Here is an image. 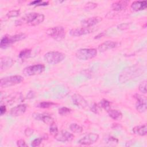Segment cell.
Returning a JSON list of instances; mask_svg holds the SVG:
<instances>
[{
	"label": "cell",
	"instance_id": "22",
	"mask_svg": "<svg viewBox=\"0 0 147 147\" xmlns=\"http://www.w3.org/2000/svg\"><path fill=\"white\" fill-rule=\"evenodd\" d=\"M133 131L136 134L144 136L147 133V126L146 124L136 126L133 128Z\"/></svg>",
	"mask_w": 147,
	"mask_h": 147
},
{
	"label": "cell",
	"instance_id": "15",
	"mask_svg": "<svg viewBox=\"0 0 147 147\" xmlns=\"http://www.w3.org/2000/svg\"><path fill=\"white\" fill-rule=\"evenodd\" d=\"M14 61L10 57L3 56L0 59V69L1 71H3L10 68L14 64Z\"/></svg>",
	"mask_w": 147,
	"mask_h": 147
},
{
	"label": "cell",
	"instance_id": "13",
	"mask_svg": "<svg viewBox=\"0 0 147 147\" xmlns=\"http://www.w3.org/2000/svg\"><path fill=\"white\" fill-rule=\"evenodd\" d=\"M72 100L73 103L79 108L85 109L88 106L87 101L80 94H75L73 95L72 96Z\"/></svg>",
	"mask_w": 147,
	"mask_h": 147
},
{
	"label": "cell",
	"instance_id": "9",
	"mask_svg": "<svg viewBox=\"0 0 147 147\" xmlns=\"http://www.w3.org/2000/svg\"><path fill=\"white\" fill-rule=\"evenodd\" d=\"M134 98L136 99V109L137 111L141 113L145 112L147 106L146 96L137 94L134 95Z\"/></svg>",
	"mask_w": 147,
	"mask_h": 147
},
{
	"label": "cell",
	"instance_id": "39",
	"mask_svg": "<svg viewBox=\"0 0 147 147\" xmlns=\"http://www.w3.org/2000/svg\"><path fill=\"white\" fill-rule=\"evenodd\" d=\"M6 106L5 105H1V107H0V113H1V115H3L6 113Z\"/></svg>",
	"mask_w": 147,
	"mask_h": 147
},
{
	"label": "cell",
	"instance_id": "10",
	"mask_svg": "<svg viewBox=\"0 0 147 147\" xmlns=\"http://www.w3.org/2000/svg\"><path fill=\"white\" fill-rule=\"evenodd\" d=\"M99 138V135L96 133H90L79 140L78 143L82 145H90L94 144Z\"/></svg>",
	"mask_w": 147,
	"mask_h": 147
},
{
	"label": "cell",
	"instance_id": "36",
	"mask_svg": "<svg viewBox=\"0 0 147 147\" xmlns=\"http://www.w3.org/2000/svg\"><path fill=\"white\" fill-rule=\"evenodd\" d=\"M17 145L20 147H28V145L26 144L24 140H19L17 141Z\"/></svg>",
	"mask_w": 147,
	"mask_h": 147
},
{
	"label": "cell",
	"instance_id": "24",
	"mask_svg": "<svg viewBox=\"0 0 147 147\" xmlns=\"http://www.w3.org/2000/svg\"><path fill=\"white\" fill-rule=\"evenodd\" d=\"M70 130L75 133H80L83 131L82 127L77 123H73L69 125Z\"/></svg>",
	"mask_w": 147,
	"mask_h": 147
},
{
	"label": "cell",
	"instance_id": "16",
	"mask_svg": "<svg viewBox=\"0 0 147 147\" xmlns=\"http://www.w3.org/2000/svg\"><path fill=\"white\" fill-rule=\"evenodd\" d=\"M27 108V106L25 104H20L13 107L10 111V114L13 117H18L21 115L25 113Z\"/></svg>",
	"mask_w": 147,
	"mask_h": 147
},
{
	"label": "cell",
	"instance_id": "43",
	"mask_svg": "<svg viewBox=\"0 0 147 147\" xmlns=\"http://www.w3.org/2000/svg\"><path fill=\"white\" fill-rule=\"evenodd\" d=\"M104 34H105V33H104L103 32H102L101 33H99L98 35L96 36L95 37V38H100V37H102L103 36H104Z\"/></svg>",
	"mask_w": 147,
	"mask_h": 147
},
{
	"label": "cell",
	"instance_id": "11",
	"mask_svg": "<svg viewBox=\"0 0 147 147\" xmlns=\"http://www.w3.org/2000/svg\"><path fill=\"white\" fill-rule=\"evenodd\" d=\"M74 138V136L65 130H61L60 131H58L57 134L55 136V138L60 142H69L71 141Z\"/></svg>",
	"mask_w": 147,
	"mask_h": 147
},
{
	"label": "cell",
	"instance_id": "29",
	"mask_svg": "<svg viewBox=\"0 0 147 147\" xmlns=\"http://www.w3.org/2000/svg\"><path fill=\"white\" fill-rule=\"evenodd\" d=\"M71 111V110L66 107H62L59 109L58 113L61 115H67L69 114Z\"/></svg>",
	"mask_w": 147,
	"mask_h": 147
},
{
	"label": "cell",
	"instance_id": "12",
	"mask_svg": "<svg viewBox=\"0 0 147 147\" xmlns=\"http://www.w3.org/2000/svg\"><path fill=\"white\" fill-rule=\"evenodd\" d=\"M102 20V18L99 16L90 17L83 20L81 22L82 27L84 28H91L93 26L98 24Z\"/></svg>",
	"mask_w": 147,
	"mask_h": 147
},
{
	"label": "cell",
	"instance_id": "32",
	"mask_svg": "<svg viewBox=\"0 0 147 147\" xmlns=\"http://www.w3.org/2000/svg\"><path fill=\"white\" fill-rule=\"evenodd\" d=\"M139 91L142 92V94H146V81L144 80L138 86Z\"/></svg>",
	"mask_w": 147,
	"mask_h": 147
},
{
	"label": "cell",
	"instance_id": "14",
	"mask_svg": "<svg viewBox=\"0 0 147 147\" xmlns=\"http://www.w3.org/2000/svg\"><path fill=\"white\" fill-rule=\"evenodd\" d=\"M92 32V29H91V28L82 27L80 28H75V29H71L69 32V34L72 36L78 37V36H80L82 35L89 34Z\"/></svg>",
	"mask_w": 147,
	"mask_h": 147
},
{
	"label": "cell",
	"instance_id": "8",
	"mask_svg": "<svg viewBox=\"0 0 147 147\" xmlns=\"http://www.w3.org/2000/svg\"><path fill=\"white\" fill-rule=\"evenodd\" d=\"M45 70V66L42 64H38L25 67L22 74L25 76H30L41 74Z\"/></svg>",
	"mask_w": 147,
	"mask_h": 147
},
{
	"label": "cell",
	"instance_id": "27",
	"mask_svg": "<svg viewBox=\"0 0 147 147\" xmlns=\"http://www.w3.org/2000/svg\"><path fill=\"white\" fill-rule=\"evenodd\" d=\"M99 106L104 109L105 110H106L107 111L110 109V103L109 100H106V99H102V100H100V103H99Z\"/></svg>",
	"mask_w": 147,
	"mask_h": 147
},
{
	"label": "cell",
	"instance_id": "3",
	"mask_svg": "<svg viewBox=\"0 0 147 147\" xmlns=\"http://www.w3.org/2000/svg\"><path fill=\"white\" fill-rule=\"evenodd\" d=\"M45 61L49 64H56L65 59V55L58 51H51L46 53L44 56Z\"/></svg>",
	"mask_w": 147,
	"mask_h": 147
},
{
	"label": "cell",
	"instance_id": "34",
	"mask_svg": "<svg viewBox=\"0 0 147 147\" xmlns=\"http://www.w3.org/2000/svg\"><path fill=\"white\" fill-rule=\"evenodd\" d=\"M43 140L42 137H39L37 138L34 139L31 144V146L33 147H36V146H38L42 142Z\"/></svg>",
	"mask_w": 147,
	"mask_h": 147
},
{
	"label": "cell",
	"instance_id": "17",
	"mask_svg": "<svg viewBox=\"0 0 147 147\" xmlns=\"http://www.w3.org/2000/svg\"><path fill=\"white\" fill-rule=\"evenodd\" d=\"M22 98H23V96L21 93L12 94L6 98H4L3 99L4 101H1V103L3 102L4 103L11 105L14 102H17V100L21 101L22 100Z\"/></svg>",
	"mask_w": 147,
	"mask_h": 147
},
{
	"label": "cell",
	"instance_id": "21",
	"mask_svg": "<svg viewBox=\"0 0 147 147\" xmlns=\"http://www.w3.org/2000/svg\"><path fill=\"white\" fill-rule=\"evenodd\" d=\"M129 1H119L115 2L112 3L111 5V8L114 11H121L126 9L127 7Z\"/></svg>",
	"mask_w": 147,
	"mask_h": 147
},
{
	"label": "cell",
	"instance_id": "20",
	"mask_svg": "<svg viewBox=\"0 0 147 147\" xmlns=\"http://www.w3.org/2000/svg\"><path fill=\"white\" fill-rule=\"evenodd\" d=\"M117 46V43L116 42L113 41H106L100 44L98 49L100 52H105L107 50L114 48Z\"/></svg>",
	"mask_w": 147,
	"mask_h": 147
},
{
	"label": "cell",
	"instance_id": "33",
	"mask_svg": "<svg viewBox=\"0 0 147 147\" xmlns=\"http://www.w3.org/2000/svg\"><path fill=\"white\" fill-rule=\"evenodd\" d=\"M96 6H97V3H94V2H89L87 3L85 5L84 9L86 10H92V9H95Z\"/></svg>",
	"mask_w": 147,
	"mask_h": 147
},
{
	"label": "cell",
	"instance_id": "1",
	"mask_svg": "<svg viewBox=\"0 0 147 147\" xmlns=\"http://www.w3.org/2000/svg\"><path fill=\"white\" fill-rule=\"evenodd\" d=\"M145 70L144 67L139 65H134L129 67L122 71L119 76V81L121 83H125L130 79H134L141 75Z\"/></svg>",
	"mask_w": 147,
	"mask_h": 147
},
{
	"label": "cell",
	"instance_id": "2",
	"mask_svg": "<svg viewBox=\"0 0 147 147\" xmlns=\"http://www.w3.org/2000/svg\"><path fill=\"white\" fill-rule=\"evenodd\" d=\"M44 20V16L38 13H29L24 15L20 20L16 21L17 26L21 25L23 23L26 24L30 26H36L42 23Z\"/></svg>",
	"mask_w": 147,
	"mask_h": 147
},
{
	"label": "cell",
	"instance_id": "5",
	"mask_svg": "<svg viewBox=\"0 0 147 147\" xmlns=\"http://www.w3.org/2000/svg\"><path fill=\"white\" fill-rule=\"evenodd\" d=\"M97 55V51L94 48H82L78 49L76 53V57L83 60H87L93 59Z\"/></svg>",
	"mask_w": 147,
	"mask_h": 147
},
{
	"label": "cell",
	"instance_id": "19",
	"mask_svg": "<svg viewBox=\"0 0 147 147\" xmlns=\"http://www.w3.org/2000/svg\"><path fill=\"white\" fill-rule=\"evenodd\" d=\"M147 7V2L146 1H136L132 2L130 7L132 10L138 11L145 10Z\"/></svg>",
	"mask_w": 147,
	"mask_h": 147
},
{
	"label": "cell",
	"instance_id": "40",
	"mask_svg": "<svg viewBox=\"0 0 147 147\" xmlns=\"http://www.w3.org/2000/svg\"><path fill=\"white\" fill-rule=\"evenodd\" d=\"M41 2H42V1L41 0H37V1H34L33 2H31L30 3V5H35V6H37L39 3H40Z\"/></svg>",
	"mask_w": 147,
	"mask_h": 147
},
{
	"label": "cell",
	"instance_id": "28",
	"mask_svg": "<svg viewBox=\"0 0 147 147\" xmlns=\"http://www.w3.org/2000/svg\"><path fill=\"white\" fill-rule=\"evenodd\" d=\"M105 141L107 144L110 145H115L118 142V140L114 137L109 136L105 138Z\"/></svg>",
	"mask_w": 147,
	"mask_h": 147
},
{
	"label": "cell",
	"instance_id": "26",
	"mask_svg": "<svg viewBox=\"0 0 147 147\" xmlns=\"http://www.w3.org/2000/svg\"><path fill=\"white\" fill-rule=\"evenodd\" d=\"M55 105V103L51 102H42L38 103L37 105V107H38L40 108H42V109H47L54 106Z\"/></svg>",
	"mask_w": 147,
	"mask_h": 147
},
{
	"label": "cell",
	"instance_id": "31",
	"mask_svg": "<svg viewBox=\"0 0 147 147\" xmlns=\"http://www.w3.org/2000/svg\"><path fill=\"white\" fill-rule=\"evenodd\" d=\"M20 14V11L18 10H13L9 11L6 14V16L8 18H12V17H16L18 16Z\"/></svg>",
	"mask_w": 147,
	"mask_h": 147
},
{
	"label": "cell",
	"instance_id": "23",
	"mask_svg": "<svg viewBox=\"0 0 147 147\" xmlns=\"http://www.w3.org/2000/svg\"><path fill=\"white\" fill-rule=\"evenodd\" d=\"M108 114L110 118L114 120H121L122 118V113L118 110H114L110 109L107 111Z\"/></svg>",
	"mask_w": 147,
	"mask_h": 147
},
{
	"label": "cell",
	"instance_id": "42",
	"mask_svg": "<svg viewBox=\"0 0 147 147\" xmlns=\"http://www.w3.org/2000/svg\"><path fill=\"white\" fill-rule=\"evenodd\" d=\"M121 126L120 125L118 124V123H113V126L112 127L114 129H119V127Z\"/></svg>",
	"mask_w": 147,
	"mask_h": 147
},
{
	"label": "cell",
	"instance_id": "30",
	"mask_svg": "<svg viewBox=\"0 0 147 147\" xmlns=\"http://www.w3.org/2000/svg\"><path fill=\"white\" fill-rule=\"evenodd\" d=\"M58 129L57 126L56 125V124L55 123V122L53 123H52V125H50V127H49V133L51 135L53 136L54 137L57 134V133H58Z\"/></svg>",
	"mask_w": 147,
	"mask_h": 147
},
{
	"label": "cell",
	"instance_id": "6",
	"mask_svg": "<svg viewBox=\"0 0 147 147\" xmlns=\"http://www.w3.org/2000/svg\"><path fill=\"white\" fill-rule=\"evenodd\" d=\"M46 33L47 35L57 41H61L65 38V30L63 26H55L48 29Z\"/></svg>",
	"mask_w": 147,
	"mask_h": 147
},
{
	"label": "cell",
	"instance_id": "4",
	"mask_svg": "<svg viewBox=\"0 0 147 147\" xmlns=\"http://www.w3.org/2000/svg\"><path fill=\"white\" fill-rule=\"evenodd\" d=\"M26 37V36L25 34H15L13 36H9V35H5L3 36L1 40L0 43V46L1 48H6L9 47H10L11 44L13 43L20 41Z\"/></svg>",
	"mask_w": 147,
	"mask_h": 147
},
{
	"label": "cell",
	"instance_id": "38",
	"mask_svg": "<svg viewBox=\"0 0 147 147\" xmlns=\"http://www.w3.org/2000/svg\"><path fill=\"white\" fill-rule=\"evenodd\" d=\"M129 27V24H121L119 25L118 26V29H121V30H124V29H126Z\"/></svg>",
	"mask_w": 147,
	"mask_h": 147
},
{
	"label": "cell",
	"instance_id": "25",
	"mask_svg": "<svg viewBox=\"0 0 147 147\" xmlns=\"http://www.w3.org/2000/svg\"><path fill=\"white\" fill-rule=\"evenodd\" d=\"M31 55V50L29 49H25L22 50L19 53V57L21 59H25L30 57Z\"/></svg>",
	"mask_w": 147,
	"mask_h": 147
},
{
	"label": "cell",
	"instance_id": "37",
	"mask_svg": "<svg viewBox=\"0 0 147 147\" xmlns=\"http://www.w3.org/2000/svg\"><path fill=\"white\" fill-rule=\"evenodd\" d=\"M33 131H34L33 129H31V128H30V127H28V128H26V129L25 130L24 133H25V134L26 136L29 137V136H30L31 135L33 134Z\"/></svg>",
	"mask_w": 147,
	"mask_h": 147
},
{
	"label": "cell",
	"instance_id": "41",
	"mask_svg": "<svg viewBox=\"0 0 147 147\" xmlns=\"http://www.w3.org/2000/svg\"><path fill=\"white\" fill-rule=\"evenodd\" d=\"M34 92H33V91H30V92L28 93V95H27L28 98H29V99H30V98H33V97H34Z\"/></svg>",
	"mask_w": 147,
	"mask_h": 147
},
{
	"label": "cell",
	"instance_id": "35",
	"mask_svg": "<svg viewBox=\"0 0 147 147\" xmlns=\"http://www.w3.org/2000/svg\"><path fill=\"white\" fill-rule=\"evenodd\" d=\"M100 108L101 107L99 105L95 103L91 107V110L95 114H99L100 111Z\"/></svg>",
	"mask_w": 147,
	"mask_h": 147
},
{
	"label": "cell",
	"instance_id": "18",
	"mask_svg": "<svg viewBox=\"0 0 147 147\" xmlns=\"http://www.w3.org/2000/svg\"><path fill=\"white\" fill-rule=\"evenodd\" d=\"M33 118L36 120H40L45 123L51 125L54 123V120L52 117L47 114H42L40 113H34L33 115Z\"/></svg>",
	"mask_w": 147,
	"mask_h": 147
},
{
	"label": "cell",
	"instance_id": "7",
	"mask_svg": "<svg viewBox=\"0 0 147 147\" xmlns=\"http://www.w3.org/2000/svg\"><path fill=\"white\" fill-rule=\"evenodd\" d=\"M23 80L22 76L20 75H12L1 79L0 86L2 88L8 87L20 83Z\"/></svg>",
	"mask_w": 147,
	"mask_h": 147
}]
</instances>
